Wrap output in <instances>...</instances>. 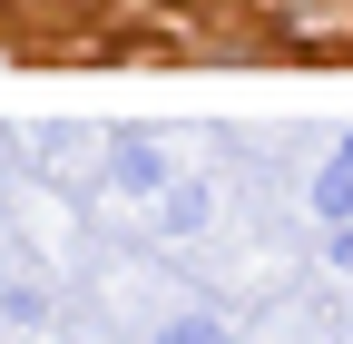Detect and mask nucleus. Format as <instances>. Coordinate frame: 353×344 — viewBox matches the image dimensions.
Listing matches in <instances>:
<instances>
[{
	"mask_svg": "<svg viewBox=\"0 0 353 344\" xmlns=\"http://www.w3.org/2000/svg\"><path fill=\"white\" fill-rule=\"evenodd\" d=\"M108 178H118L128 197H167V157H157V138H108Z\"/></svg>",
	"mask_w": 353,
	"mask_h": 344,
	"instance_id": "nucleus-1",
	"label": "nucleus"
},
{
	"mask_svg": "<svg viewBox=\"0 0 353 344\" xmlns=\"http://www.w3.org/2000/svg\"><path fill=\"white\" fill-rule=\"evenodd\" d=\"M334 266H353V217H343V227H334Z\"/></svg>",
	"mask_w": 353,
	"mask_h": 344,
	"instance_id": "nucleus-5",
	"label": "nucleus"
},
{
	"mask_svg": "<svg viewBox=\"0 0 353 344\" xmlns=\"http://www.w3.org/2000/svg\"><path fill=\"white\" fill-rule=\"evenodd\" d=\"M334 157H353V128H343V148H334Z\"/></svg>",
	"mask_w": 353,
	"mask_h": 344,
	"instance_id": "nucleus-6",
	"label": "nucleus"
},
{
	"mask_svg": "<svg viewBox=\"0 0 353 344\" xmlns=\"http://www.w3.org/2000/svg\"><path fill=\"white\" fill-rule=\"evenodd\" d=\"M314 217H324V227H343V217H353V157H334L324 178H314Z\"/></svg>",
	"mask_w": 353,
	"mask_h": 344,
	"instance_id": "nucleus-2",
	"label": "nucleus"
},
{
	"mask_svg": "<svg viewBox=\"0 0 353 344\" xmlns=\"http://www.w3.org/2000/svg\"><path fill=\"white\" fill-rule=\"evenodd\" d=\"M206 207H216L206 187H167V227H176V236H187V227H206Z\"/></svg>",
	"mask_w": 353,
	"mask_h": 344,
	"instance_id": "nucleus-3",
	"label": "nucleus"
},
{
	"mask_svg": "<svg viewBox=\"0 0 353 344\" xmlns=\"http://www.w3.org/2000/svg\"><path fill=\"white\" fill-rule=\"evenodd\" d=\"M157 344H226V325H216V315H176Z\"/></svg>",
	"mask_w": 353,
	"mask_h": 344,
	"instance_id": "nucleus-4",
	"label": "nucleus"
}]
</instances>
